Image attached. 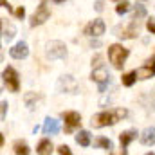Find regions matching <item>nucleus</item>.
Returning <instances> with one entry per match:
<instances>
[{
    "mask_svg": "<svg viewBox=\"0 0 155 155\" xmlns=\"http://www.w3.org/2000/svg\"><path fill=\"white\" fill-rule=\"evenodd\" d=\"M126 58H128V49H124L123 45L114 43L108 47V60H110V63H114L116 69H123Z\"/></svg>",
    "mask_w": 155,
    "mask_h": 155,
    "instance_id": "nucleus-1",
    "label": "nucleus"
},
{
    "mask_svg": "<svg viewBox=\"0 0 155 155\" xmlns=\"http://www.w3.org/2000/svg\"><path fill=\"white\" fill-rule=\"evenodd\" d=\"M45 52H47V58H51V60H61V58H65V54H67V47H65V43L63 41H60V40H52V41H49L47 45H45Z\"/></svg>",
    "mask_w": 155,
    "mask_h": 155,
    "instance_id": "nucleus-2",
    "label": "nucleus"
},
{
    "mask_svg": "<svg viewBox=\"0 0 155 155\" xmlns=\"http://www.w3.org/2000/svg\"><path fill=\"white\" fill-rule=\"evenodd\" d=\"M117 121H119V117H117L116 110L114 112H101V114H96V116L92 117V126H96V128H103V126H108V124H116Z\"/></svg>",
    "mask_w": 155,
    "mask_h": 155,
    "instance_id": "nucleus-3",
    "label": "nucleus"
},
{
    "mask_svg": "<svg viewBox=\"0 0 155 155\" xmlns=\"http://www.w3.org/2000/svg\"><path fill=\"white\" fill-rule=\"evenodd\" d=\"M92 81H96L97 85H99V92H105V88L108 87V81H110V74H108V71H107V67H96L94 71H92Z\"/></svg>",
    "mask_w": 155,
    "mask_h": 155,
    "instance_id": "nucleus-4",
    "label": "nucleus"
},
{
    "mask_svg": "<svg viewBox=\"0 0 155 155\" xmlns=\"http://www.w3.org/2000/svg\"><path fill=\"white\" fill-rule=\"evenodd\" d=\"M56 88H58V92H69V94H78V90H79L78 81L69 74H65V76H61L58 79Z\"/></svg>",
    "mask_w": 155,
    "mask_h": 155,
    "instance_id": "nucleus-5",
    "label": "nucleus"
},
{
    "mask_svg": "<svg viewBox=\"0 0 155 155\" xmlns=\"http://www.w3.org/2000/svg\"><path fill=\"white\" fill-rule=\"evenodd\" d=\"M4 83L7 85V88H9L11 92H18L20 81H18V74H16V71H15L13 67H7V69L4 71Z\"/></svg>",
    "mask_w": 155,
    "mask_h": 155,
    "instance_id": "nucleus-6",
    "label": "nucleus"
},
{
    "mask_svg": "<svg viewBox=\"0 0 155 155\" xmlns=\"http://www.w3.org/2000/svg\"><path fill=\"white\" fill-rule=\"evenodd\" d=\"M49 16H51V11L47 9V5L45 4H41L38 7V11L33 15V18H31V25L33 27H36V25H41V24H45L47 20H49Z\"/></svg>",
    "mask_w": 155,
    "mask_h": 155,
    "instance_id": "nucleus-7",
    "label": "nucleus"
},
{
    "mask_svg": "<svg viewBox=\"0 0 155 155\" xmlns=\"http://www.w3.org/2000/svg\"><path fill=\"white\" fill-rule=\"evenodd\" d=\"M105 22L103 20H94V22H90L87 27H85V35L87 36H101L103 33H105Z\"/></svg>",
    "mask_w": 155,
    "mask_h": 155,
    "instance_id": "nucleus-8",
    "label": "nucleus"
},
{
    "mask_svg": "<svg viewBox=\"0 0 155 155\" xmlns=\"http://www.w3.org/2000/svg\"><path fill=\"white\" fill-rule=\"evenodd\" d=\"M63 119H65V132H72L81 123V116L78 112H65Z\"/></svg>",
    "mask_w": 155,
    "mask_h": 155,
    "instance_id": "nucleus-9",
    "label": "nucleus"
},
{
    "mask_svg": "<svg viewBox=\"0 0 155 155\" xmlns=\"http://www.w3.org/2000/svg\"><path fill=\"white\" fill-rule=\"evenodd\" d=\"M9 54H11L15 60H24V58H27V54H29V47H27L25 41H18V43L9 51Z\"/></svg>",
    "mask_w": 155,
    "mask_h": 155,
    "instance_id": "nucleus-10",
    "label": "nucleus"
},
{
    "mask_svg": "<svg viewBox=\"0 0 155 155\" xmlns=\"http://www.w3.org/2000/svg\"><path fill=\"white\" fill-rule=\"evenodd\" d=\"M43 132H45L47 135H56V134L60 132V123H58L56 119H52V117H47V119L43 121Z\"/></svg>",
    "mask_w": 155,
    "mask_h": 155,
    "instance_id": "nucleus-11",
    "label": "nucleus"
},
{
    "mask_svg": "<svg viewBox=\"0 0 155 155\" xmlns=\"http://www.w3.org/2000/svg\"><path fill=\"white\" fill-rule=\"evenodd\" d=\"M139 141H141L144 146H152V144H155V128H146V130H143Z\"/></svg>",
    "mask_w": 155,
    "mask_h": 155,
    "instance_id": "nucleus-12",
    "label": "nucleus"
},
{
    "mask_svg": "<svg viewBox=\"0 0 155 155\" xmlns=\"http://www.w3.org/2000/svg\"><path fill=\"white\" fill-rule=\"evenodd\" d=\"M135 137H137V130H126V132H123V134L119 135V143H121L123 148H126Z\"/></svg>",
    "mask_w": 155,
    "mask_h": 155,
    "instance_id": "nucleus-13",
    "label": "nucleus"
},
{
    "mask_svg": "<svg viewBox=\"0 0 155 155\" xmlns=\"http://www.w3.org/2000/svg\"><path fill=\"white\" fill-rule=\"evenodd\" d=\"M15 35H16V29L13 27V25H5V20L2 18V40L4 41H11V40L15 38Z\"/></svg>",
    "mask_w": 155,
    "mask_h": 155,
    "instance_id": "nucleus-14",
    "label": "nucleus"
},
{
    "mask_svg": "<svg viewBox=\"0 0 155 155\" xmlns=\"http://www.w3.org/2000/svg\"><path fill=\"white\" fill-rule=\"evenodd\" d=\"M41 99V96L36 94V92H27L25 96H24V101H25V105H27V108L29 110H33L35 107H36V101Z\"/></svg>",
    "mask_w": 155,
    "mask_h": 155,
    "instance_id": "nucleus-15",
    "label": "nucleus"
},
{
    "mask_svg": "<svg viewBox=\"0 0 155 155\" xmlns=\"http://www.w3.org/2000/svg\"><path fill=\"white\" fill-rule=\"evenodd\" d=\"M36 152L38 155H51L52 153V143L49 141V139H43V141H40L38 148H36Z\"/></svg>",
    "mask_w": 155,
    "mask_h": 155,
    "instance_id": "nucleus-16",
    "label": "nucleus"
},
{
    "mask_svg": "<svg viewBox=\"0 0 155 155\" xmlns=\"http://www.w3.org/2000/svg\"><path fill=\"white\" fill-rule=\"evenodd\" d=\"M76 143L79 146H90V134L87 130H79L76 135Z\"/></svg>",
    "mask_w": 155,
    "mask_h": 155,
    "instance_id": "nucleus-17",
    "label": "nucleus"
},
{
    "mask_svg": "<svg viewBox=\"0 0 155 155\" xmlns=\"http://www.w3.org/2000/svg\"><path fill=\"white\" fill-rule=\"evenodd\" d=\"M15 153L16 155H31V150L25 141H15Z\"/></svg>",
    "mask_w": 155,
    "mask_h": 155,
    "instance_id": "nucleus-18",
    "label": "nucleus"
},
{
    "mask_svg": "<svg viewBox=\"0 0 155 155\" xmlns=\"http://www.w3.org/2000/svg\"><path fill=\"white\" fill-rule=\"evenodd\" d=\"M137 72V79H148V78L153 76V71L148 67V65H144V67H141L139 71H135Z\"/></svg>",
    "mask_w": 155,
    "mask_h": 155,
    "instance_id": "nucleus-19",
    "label": "nucleus"
},
{
    "mask_svg": "<svg viewBox=\"0 0 155 155\" xmlns=\"http://www.w3.org/2000/svg\"><path fill=\"white\" fill-rule=\"evenodd\" d=\"M94 146H99V148H107V150H112V141L107 139V137H97L94 141Z\"/></svg>",
    "mask_w": 155,
    "mask_h": 155,
    "instance_id": "nucleus-20",
    "label": "nucleus"
},
{
    "mask_svg": "<svg viewBox=\"0 0 155 155\" xmlns=\"http://www.w3.org/2000/svg\"><path fill=\"white\" fill-rule=\"evenodd\" d=\"M135 79H137V72H128V74L123 76V85L124 87H132L135 83Z\"/></svg>",
    "mask_w": 155,
    "mask_h": 155,
    "instance_id": "nucleus-21",
    "label": "nucleus"
},
{
    "mask_svg": "<svg viewBox=\"0 0 155 155\" xmlns=\"http://www.w3.org/2000/svg\"><path fill=\"white\" fill-rule=\"evenodd\" d=\"M144 16H146L144 5H137L135 11H134V15H132V20H137V22H139V18H144Z\"/></svg>",
    "mask_w": 155,
    "mask_h": 155,
    "instance_id": "nucleus-22",
    "label": "nucleus"
},
{
    "mask_svg": "<svg viewBox=\"0 0 155 155\" xmlns=\"http://www.w3.org/2000/svg\"><path fill=\"white\" fill-rule=\"evenodd\" d=\"M128 9H130V4H128V2H124V0H123V2H119V5L116 7L117 15H124Z\"/></svg>",
    "mask_w": 155,
    "mask_h": 155,
    "instance_id": "nucleus-23",
    "label": "nucleus"
},
{
    "mask_svg": "<svg viewBox=\"0 0 155 155\" xmlns=\"http://www.w3.org/2000/svg\"><path fill=\"white\" fill-rule=\"evenodd\" d=\"M58 153L60 155H72V152H71V148H69L67 144H61V146L58 148Z\"/></svg>",
    "mask_w": 155,
    "mask_h": 155,
    "instance_id": "nucleus-24",
    "label": "nucleus"
},
{
    "mask_svg": "<svg viewBox=\"0 0 155 155\" xmlns=\"http://www.w3.org/2000/svg\"><path fill=\"white\" fill-rule=\"evenodd\" d=\"M103 4H105V0H96V5H94V9H96L97 13H101V11L105 9V5H103Z\"/></svg>",
    "mask_w": 155,
    "mask_h": 155,
    "instance_id": "nucleus-25",
    "label": "nucleus"
},
{
    "mask_svg": "<svg viewBox=\"0 0 155 155\" xmlns=\"http://www.w3.org/2000/svg\"><path fill=\"white\" fill-rule=\"evenodd\" d=\"M146 27H148V31H150L152 35H155V20H153V18H150V20H148Z\"/></svg>",
    "mask_w": 155,
    "mask_h": 155,
    "instance_id": "nucleus-26",
    "label": "nucleus"
},
{
    "mask_svg": "<svg viewBox=\"0 0 155 155\" xmlns=\"http://www.w3.org/2000/svg\"><path fill=\"white\" fill-rule=\"evenodd\" d=\"M5 112H7V101H2V112H0V119H5Z\"/></svg>",
    "mask_w": 155,
    "mask_h": 155,
    "instance_id": "nucleus-27",
    "label": "nucleus"
},
{
    "mask_svg": "<svg viewBox=\"0 0 155 155\" xmlns=\"http://www.w3.org/2000/svg\"><path fill=\"white\" fill-rule=\"evenodd\" d=\"M146 65H148V67L153 71V74H155V56H152V58L148 60V63H146Z\"/></svg>",
    "mask_w": 155,
    "mask_h": 155,
    "instance_id": "nucleus-28",
    "label": "nucleus"
},
{
    "mask_svg": "<svg viewBox=\"0 0 155 155\" xmlns=\"http://www.w3.org/2000/svg\"><path fill=\"white\" fill-rule=\"evenodd\" d=\"M15 15H16L18 18H24V15H25V9H24V7H18V9L15 11Z\"/></svg>",
    "mask_w": 155,
    "mask_h": 155,
    "instance_id": "nucleus-29",
    "label": "nucleus"
},
{
    "mask_svg": "<svg viewBox=\"0 0 155 155\" xmlns=\"http://www.w3.org/2000/svg\"><path fill=\"white\" fill-rule=\"evenodd\" d=\"M99 61H101V56H96V58L92 60V67H94V69H96V67H101Z\"/></svg>",
    "mask_w": 155,
    "mask_h": 155,
    "instance_id": "nucleus-30",
    "label": "nucleus"
},
{
    "mask_svg": "<svg viewBox=\"0 0 155 155\" xmlns=\"http://www.w3.org/2000/svg\"><path fill=\"white\" fill-rule=\"evenodd\" d=\"M2 7H5L7 11H11V5L7 4V0H2Z\"/></svg>",
    "mask_w": 155,
    "mask_h": 155,
    "instance_id": "nucleus-31",
    "label": "nucleus"
},
{
    "mask_svg": "<svg viewBox=\"0 0 155 155\" xmlns=\"http://www.w3.org/2000/svg\"><path fill=\"white\" fill-rule=\"evenodd\" d=\"M52 2H56V4H61V2H65V0H52Z\"/></svg>",
    "mask_w": 155,
    "mask_h": 155,
    "instance_id": "nucleus-32",
    "label": "nucleus"
},
{
    "mask_svg": "<svg viewBox=\"0 0 155 155\" xmlns=\"http://www.w3.org/2000/svg\"><path fill=\"white\" fill-rule=\"evenodd\" d=\"M116 2H123V0H116Z\"/></svg>",
    "mask_w": 155,
    "mask_h": 155,
    "instance_id": "nucleus-33",
    "label": "nucleus"
},
{
    "mask_svg": "<svg viewBox=\"0 0 155 155\" xmlns=\"http://www.w3.org/2000/svg\"><path fill=\"white\" fill-rule=\"evenodd\" d=\"M146 155H153V153H146Z\"/></svg>",
    "mask_w": 155,
    "mask_h": 155,
    "instance_id": "nucleus-34",
    "label": "nucleus"
},
{
    "mask_svg": "<svg viewBox=\"0 0 155 155\" xmlns=\"http://www.w3.org/2000/svg\"><path fill=\"white\" fill-rule=\"evenodd\" d=\"M139 2H144V0H139Z\"/></svg>",
    "mask_w": 155,
    "mask_h": 155,
    "instance_id": "nucleus-35",
    "label": "nucleus"
}]
</instances>
